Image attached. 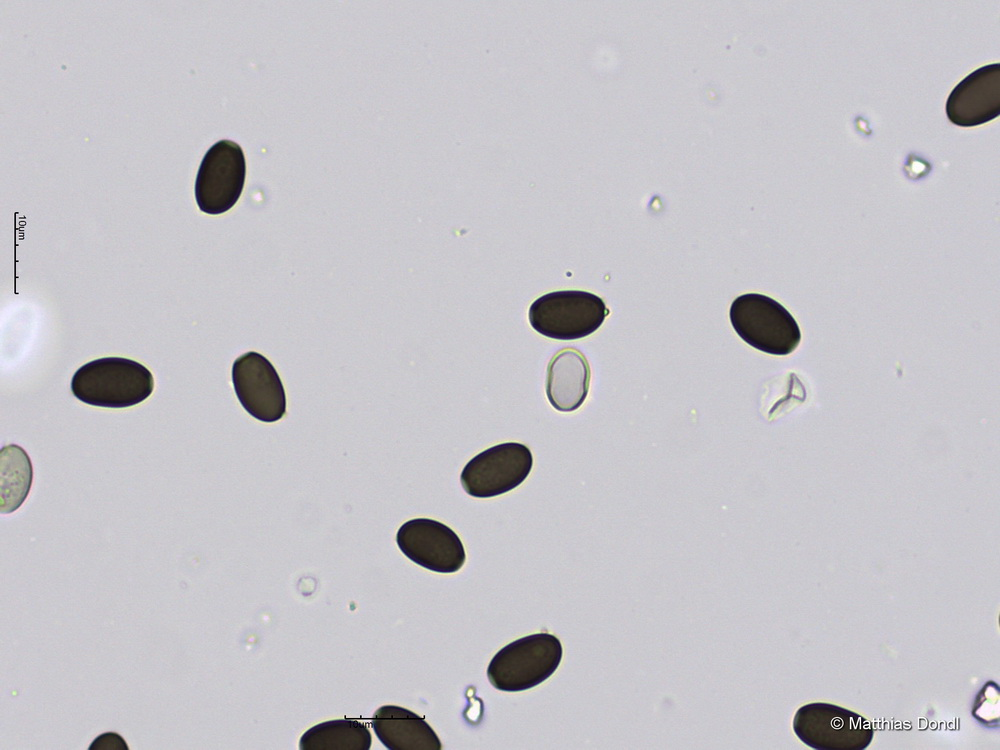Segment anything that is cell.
Returning <instances> with one entry per match:
<instances>
[{
  "label": "cell",
  "mask_w": 1000,
  "mask_h": 750,
  "mask_svg": "<svg viewBox=\"0 0 1000 750\" xmlns=\"http://www.w3.org/2000/svg\"><path fill=\"white\" fill-rule=\"evenodd\" d=\"M81 402L104 408H126L146 400L154 389L150 370L123 357H103L82 365L71 379Z\"/></svg>",
  "instance_id": "6da1fadb"
},
{
  "label": "cell",
  "mask_w": 1000,
  "mask_h": 750,
  "mask_svg": "<svg viewBox=\"0 0 1000 750\" xmlns=\"http://www.w3.org/2000/svg\"><path fill=\"white\" fill-rule=\"evenodd\" d=\"M563 656L560 640L542 632L519 638L501 648L491 659L487 678L497 690L518 692L547 680Z\"/></svg>",
  "instance_id": "7a4b0ae2"
},
{
  "label": "cell",
  "mask_w": 1000,
  "mask_h": 750,
  "mask_svg": "<svg viewBox=\"0 0 1000 750\" xmlns=\"http://www.w3.org/2000/svg\"><path fill=\"white\" fill-rule=\"evenodd\" d=\"M729 317L738 336L764 353L785 356L800 343L801 331L794 317L783 305L766 295L747 293L738 296L730 306Z\"/></svg>",
  "instance_id": "3957f363"
},
{
  "label": "cell",
  "mask_w": 1000,
  "mask_h": 750,
  "mask_svg": "<svg viewBox=\"0 0 1000 750\" xmlns=\"http://www.w3.org/2000/svg\"><path fill=\"white\" fill-rule=\"evenodd\" d=\"M609 310L599 296L579 290L550 292L529 308V322L538 333L557 340H575L595 332Z\"/></svg>",
  "instance_id": "277c9868"
},
{
  "label": "cell",
  "mask_w": 1000,
  "mask_h": 750,
  "mask_svg": "<svg viewBox=\"0 0 1000 750\" xmlns=\"http://www.w3.org/2000/svg\"><path fill=\"white\" fill-rule=\"evenodd\" d=\"M793 731L807 746L816 750H863L874 735L865 717L826 702L808 703L797 709Z\"/></svg>",
  "instance_id": "5b68a950"
},
{
  "label": "cell",
  "mask_w": 1000,
  "mask_h": 750,
  "mask_svg": "<svg viewBox=\"0 0 1000 750\" xmlns=\"http://www.w3.org/2000/svg\"><path fill=\"white\" fill-rule=\"evenodd\" d=\"M533 456L521 443L505 442L487 448L469 460L460 474L464 491L476 498L505 494L524 482Z\"/></svg>",
  "instance_id": "8992f818"
},
{
  "label": "cell",
  "mask_w": 1000,
  "mask_h": 750,
  "mask_svg": "<svg viewBox=\"0 0 1000 750\" xmlns=\"http://www.w3.org/2000/svg\"><path fill=\"white\" fill-rule=\"evenodd\" d=\"M246 163L242 148L223 139L204 155L195 180V199L199 209L218 215L231 209L244 186Z\"/></svg>",
  "instance_id": "52a82bcc"
},
{
  "label": "cell",
  "mask_w": 1000,
  "mask_h": 750,
  "mask_svg": "<svg viewBox=\"0 0 1000 750\" xmlns=\"http://www.w3.org/2000/svg\"><path fill=\"white\" fill-rule=\"evenodd\" d=\"M396 543L412 562L437 573H455L466 560L463 543L455 531L430 518L403 523L397 531Z\"/></svg>",
  "instance_id": "ba28073f"
},
{
  "label": "cell",
  "mask_w": 1000,
  "mask_h": 750,
  "mask_svg": "<svg viewBox=\"0 0 1000 750\" xmlns=\"http://www.w3.org/2000/svg\"><path fill=\"white\" fill-rule=\"evenodd\" d=\"M232 382L239 402L252 417L272 423L284 416V387L265 356L254 351L239 356L232 366Z\"/></svg>",
  "instance_id": "9c48e42d"
},
{
  "label": "cell",
  "mask_w": 1000,
  "mask_h": 750,
  "mask_svg": "<svg viewBox=\"0 0 1000 750\" xmlns=\"http://www.w3.org/2000/svg\"><path fill=\"white\" fill-rule=\"evenodd\" d=\"M1000 114V64L980 67L962 79L946 102L949 121L973 127L992 121Z\"/></svg>",
  "instance_id": "30bf717a"
},
{
  "label": "cell",
  "mask_w": 1000,
  "mask_h": 750,
  "mask_svg": "<svg viewBox=\"0 0 1000 750\" xmlns=\"http://www.w3.org/2000/svg\"><path fill=\"white\" fill-rule=\"evenodd\" d=\"M590 366L575 348L558 351L547 367L546 396L559 412L577 410L585 401L590 384Z\"/></svg>",
  "instance_id": "8fae6325"
},
{
  "label": "cell",
  "mask_w": 1000,
  "mask_h": 750,
  "mask_svg": "<svg viewBox=\"0 0 1000 750\" xmlns=\"http://www.w3.org/2000/svg\"><path fill=\"white\" fill-rule=\"evenodd\" d=\"M380 742L389 750H440L432 727L416 713L396 705L379 707L371 719Z\"/></svg>",
  "instance_id": "7c38bea8"
},
{
  "label": "cell",
  "mask_w": 1000,
  "mask_h": 750,
  "mask_svg": "<svg viewBox=\"0 0 1000 750\" xmlns=\"http://www.w3.org/2000/svg\"><path fill=\"white\" fill-rule=\"evenodd\" d=\"M371 733L354 719H335L314 725L299 740L301 750H368Z\"/></svg>",
  "instance_id": "4fadbf2b"
},
{
  "label": "cell",
  "mask_w": 1000,
  "mask_h": 750,
  "mask_svg": "<svg viewBox=\"0 0 1000 750\" xmlns=\"http://www.w3.org/2000/svg\"><path fill=\"white\" fill-rule=\"evenodd\" d=\"M33 469L27 453L17 445L1 449V513L17 510L29 494Z\"/></svg>",
  "instance_id": "5bb4252c"
},
{
  "label": "cell",
  "mask_w": 1000,
  "mask_h": 750,
  "mask_svg": "<svg viewBox=\"0 0 1000 750\" xmlns=\"http://www.w3.org/2000/svg\"><path fill=\"white\" fill-rule=\"evenodd\" d=\"M973 716L987 726L998 725L999 688L993 681L987 682L979 691L973 708Z\"/></svg>",
  "instance_id": "9a60e30c"
},
{
  "label": "cell",
  "mask_w": 1000,
  "mask_h": 750,
  "mask_svg": "<svg viewBox=\"0 0 1000 750\" xmlns=\"http://www.w3.org/2000/svg\"><path fill=\"white\" fill-rule=\"evenodd\" d=\"M89 750H128L125 740L114 732H107L96 737L88 748Z\"/></svg>",
  "instance_id": "2e32d148"
}]
</instances>
